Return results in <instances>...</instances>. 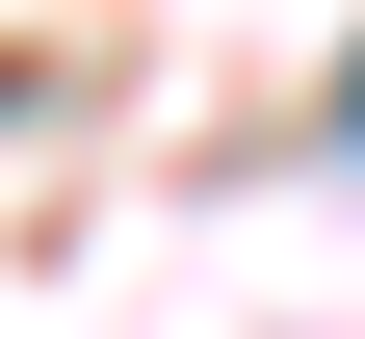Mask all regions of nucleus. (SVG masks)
Masks as SVG:
<instances>
[{
	"label": "nucleus",
	"instance_id": "obj_1",
	"mask_svg": "<svg viewBox=\"0 0 365 339\" xmlns=\"http://www.w3.org/2000/svg\"><path fill=\"white\" fill-rule=\"evenodd\" d=\"M339 131H365V53H339Z\"/></svg>",
	"mask_w": 365,
	"mask_h": 339
}]
</instances>
